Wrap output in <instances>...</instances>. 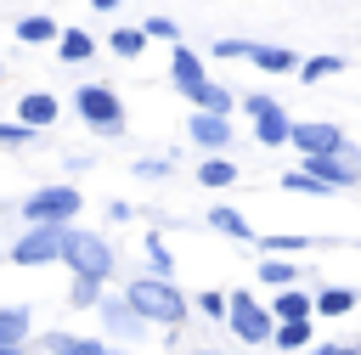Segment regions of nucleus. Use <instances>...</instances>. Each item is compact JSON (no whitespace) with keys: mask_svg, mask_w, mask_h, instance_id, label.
<instances>
[{"mask_svg":"<svg viewBox=\"0 0 361 355\" xmlns=\"http://www.w3.org/2000/svg\"><path fill=\"white\" fill-rule=\"evenodd\" d=\"M124 299H130V310H135L141 321H158V327H180V316H186V293H180L169 276H158V270L135 276V282L124 287Z\"/></svg>","mask_w":361,"mask_h":355,"instance_id":"obj_1","label":"nucleus"},{"mask_svg":"<svg viewBox=\"0 0 361 355\" xmlns=\"http://www.w3.org/2000/svg\"><path fill=\"white\" fill-rule=\"evenodd\" d=\"M73 113H79L96 135H118V130H124V101L113 96V85H79V90H73Z\"/></svg>","mask_w":361,"mask_h":355,"instance_id":"obj_2","label":"nucleus"},{"mask_svg":"<svg viewBox=\"0 0 361 355\" xmlns=\"http://www.w3.org/2000/svg\"><path fill=\"white\" fill-rule=\"evenodd\" d=\"M62 259H68L73 276H107L113 270V248L96 231H73V220L62 225Z\"/></svg>","mask_w":361,"mask_h":355,"instance_id":"obj_3","label":"nucleus"},{"mask_svg":"<svg viewBox=\"0 0 361 355\" xmlns=\"http://www.w3.org/2000/svg\"><path fill=\"white\" fill-rule=\"evenodd\" d=\"M79 192L73 186H39V192H28V203H23V220L28 225H68L73 214H79Z\"/></svg>","mask_w":361,"mask_h":355,"instance_id":"obj_4","label":"nucleus"},{"mask_svg":"<svg viewBox=\"0 0 361 355\" xmlns=\"http://www.w3.org/2000/svg\"><path fill=\"white\" fill-rule=\"evenodd\" d=\"M226 321H231V332L243 338V344H271V310L265 304H254L248 293H226Z\"/></svg>","mask_w":361,"mask_h":355,"instance_id":"obj_5","label":"nucleus"},{"mask_svg":"<svg viewBox=\"0 0 361 355\" xmlns=\"http://www.w3.org/2000/svg\"><path fill=\"white\" fill-rule=\"evenodd\" d=\"M243 113L254 118V141H259V147H288L293 118H288V113H282L271 96H259V90H254V96H243Z\"/></svg>","mask_w":361,"mask_h":355,"instance_id":"obj_6","label":"nucleus"},{"mask_svg":"<svg viewBox=\"0 0 361 355\" xmlns=\"http://www.w3.org/2000/svg\"><path fill=\"white\" fill-rule=\"evenodd\" d=\"M62 259V225H28L11 242V265H51Z\"/></svg>","mask_w":361,"mask_h":355,"instance_id":"obj_7","label":"nucleus"},{"mask_svg":"<svg viewBox=\"0 0 361 355\" xmlns=\"http://www.w3.org/2000/svg\"><path fill=\"white\" fill-rule=\"evenodd\" d=\"M288 147H299V152H333V147H344V130L327 124V118H316V124H293V130H288Z\"/></svg>","mask_w":361,"mask_h":355,"instance_id":"obj_8","label":"nucleus"},{"mask_svg":"<svg viewBox=\"0 0 361 355\" xmlns=\"http://www.w3.org/2000/svg\"><path fill=\"white\" fill-rule=\"evenodd\" d=\"M186 130H192V141H197V147H209V152L231 147V118H226V113H203V107H197V113L186 118Z\"/></svg>","mask_w":361,"mask_h":355,"instance_id":"obj_9","label":"nucleus"},{"mask_svg":"<svg viewBox=\"0 0 361 355\" xmlns=\"http://www.w3.org/2000/svg\"><path fill=\"white\" fill-rule=\"evenodd\" d=\"M96 310H102V321H107V332H118V338H141V316L130 310V299L118 293V299H96Z\"/></svg>","mask_w":361,"mask_h":355,"instance_id":"obj_10","label":"nucleus"},{"mask_svg":"<svg viewBox=\"0 0 361 355\" xmlns=\"http://www.w3.org/2000/svg\"><path fill=\"white\" fill-rule=\"evenodd\" d=\"M243 62H254V68H265V73H293V68H299V56H293L288 45H259V39L243 45Z\"/></svg>","mask_w":361,"mask_h":355,"instance_id":"obj_11","label":"nucleus"},{"mask_svg":"<svg viewBox=\"0 0 361 355\" xmlns=\"http://www.w3.org/2000/svg\"><path fill=\"white\" fill-rule=\"evenodd\" d=\"M56 113H62V101H56L51 90H28V96H17V118H23V124H34V130L56 124Z\"/></svg>","mask_w":361,"mask_h":355,"instance_id":"obj_12","label":"nucleus"},{"mask_svg":"<svg viewBox=\"0 0 361 355\" xmlns=\"http://www.w3.org/2000/svg\"><path fill=\"white\" fill-rule=\"evenodd\" d=\"M180 96H186L192 107H203V113H231V90H220L209 73H203V79H192V85H180Z\"/></svg>","mask_w":361,"mask_h":355,"instance_id":"obj_13","label":"nucleus"},{"mask_svg":"<svg viewBox=\"0 0 361 355\" xmlns=\"http://www.w3.org/2000/svg\"><path fill=\"white\" fill-rule=\"evenodd\" d=\"M51 45H56V56H62V62H90V56H96V39H90L85 28H56V39H51Z\"/></svg>","mask_w":361,"mask_h":355,"instance_id":"obj_14","label":"nucleus"},{"mask_svg":"<svg viewBox=\"0 0 361 355\" xmlns=\"http://www.w3.org/2000/svg\"><path fill=\"white\" fill-rule=\"evenodd\" d=\"M310 338H316V332H310V316H299V321H276V327H271V344L288 349V355H299Z\"/></svg>","mask_w":361,"mask_h":355,"instance_id":"obj_15","label":"nucleus"},{"mask_svg":"<svg viewBox=\"0 0 361 355\" xmlns=\"http://www.w3.org/2000/svg\"><path fill=\"white\" fill-rule=\"evenodd\" d=\"M169 79H175V90L192 85V79H203V56H197L192 45H175V56H169Z\"/></svg>","mask_w":361,"mask_h":355,"instance_id":"obj_16","label":"nucleus"},{"mask_svg":"<svg viewBox=\"0 0 361 355\" xmlns=\"http://www.w3.org/2000/svg\"><path fill=\"white\" fill-rule=\"evenodd\" d=\"M310 310L316 316H350L355 310V293L350 287H322V293H310Z\"/></svg>","mask_w":361,"mask_h":355,"instance_id":"obj_17","label":"nucleus"},{"mask_svg":"<svg viewBox=\"0 0 361 355\" xmlns=\"http://www.w3.org/2000/svg\"><path fill=\"white\" fill-rule=\"evenodd\" d=\"M299 316H316V310H310V293H293V282H288V293L271 299V321H299Z\"/></svg>","mask_w":361,"mask_h":355,"instance_id":"obj_18","label":"nucleus"},{"mask_svg":"<svg viewBox=\"0 0 361 355\" xmlns=\"http://www.w3.org/2000/svg\"><path fill=\"white\" fill-rule=\"evenodd\" d=\"M56 28H62L56 17H23V23H17V39H23V45H51Z\"/></svg>","mask_w":361,"mask_h":355,"instance_id":"obj_19","label":"nucleus"},{"mask_svg":"<svg viewBox=\"0 0 361 355\" xmlns=\"http://www.w3.org/2000/svg\"><path fill=\"white\" fill-rule=\"evenodd\" d=\"M344 68V56H305L293 73H299V85H322V79H333Z\"/></svg>","mask_w":361,"mask_h":355,"instance_id":"obj_20","label":"nucleus"},{"mask_svg":"<svg viewBox=\"0 0 361 355\" xmlns=\"http://www.w3.org/2000/svg\"><path fill=\"white\" fill-rule=\"evenodd\" d=\"M209 225L226 231V237H237V242H254V225H248L237 208H209Z\"/></svg>","mask_w":361,"mask_h":355,"instance_id":"obj_21","label":"nucleus"},{"mask_svg":"<svg viewBox=\"0 0 361 355\" xmlns=\"http://www.w3.org/2000/svg\"><path fill=\"white\" fill-rule=\"evenodd\" d=\"M197 180L203 186H237V163L231 158H203L197 163Z\"/></svg>","mask_w":361,"mask_h":355,"instance_id":"obj_22","label":"nucleus"},{"mask_svg":"<svg viewBox=\"0 0 361 355\" xmlns=\"http://www.w3.org/2000/svg\"><path fill=\"white\" fill-rule=\"evenodd\" d=\"M259 282H265V287H288V282H299V265L282 259V254H271V259L259 265Z\"/></svg>","mask_w":361,"mask_h":355,"instance_id":"obj_23","label":"nucleus"},{"mask_svg":"<svg viewBox=\"0 0 361 355\" xmlns=\"http://www.w3.org/2000/svg\"><path fill=\"white\" fill-rule=\"evenodd\" d=\"M282 192H310V197H333V186H327V180H316L310 169H288V175H282Z\"/></svg>","mask_w":361,"mask_h":355,"instance_id":"obj_24","label":"nucleus"},{"mask_svg":"<svg viewBox=\"0 0 361 355\" xmlns=\"http://www.w3.org/2000/svg\"><path fill=\"white\" fill-rule=\"evenodd\" d=\"M107 45H113V56H141L147 34H141V28H113V34H107Z\"/></svg>","mask_w":361,"mask_h":355,"instance_id":"obj_25","label":"nucleus"},{"mask_svg":"<svg viewBox=\"0 0 361 355\" xmlns=\"http://www.w3.org/2000/svg\"><path fill=\"white\" fill-rule=\"evenodd\" d=\"M28 338V310H0V344H23Z\"/></svg>","mask_w":361,"mask_h":355,"instance_id":"obj_26","label":"nucleus"},{"mask_svg":"<svg viewBox=\"0 0 361 355\" xmlns=\"http://www.w3.org/2000/svg\"><path fill=\"white\" fill-rule=\"evenodd\" d=\"M141 248H147V265H152V270H158V276H169V270H175V254H169V248H164V237H158V231H152V237H147V242H141Z\"/></svg>","mask_w":361,"mask_h":355,"instance_id":"obj_27","label":"nucleus"},{"mask_svg":"<svg viewBox=\"0 0 361 355\" xmlns=\"http://www.w3.org/2000/svg\"><path fill=\"white\" fill-rule=\"evenodd\" d=\"M79 310H96V299H102V276H73V293H68Z\"/></svg>","mask_w":361,"mask_h":355,"instance_id":"obj_28","label":"nucleus"},{"mask_svg":"<svg viewBox=\"0 0 361 355\" xmlns=\"http://www.w3.org/2000/svg\"><path fill=\"white\" fill-rule=\"evenodd\" d=\"M51 355H107V344H96V338H56Z\"/></svg>","mask_w":361,"mask_h":355,"instance_id":"obj_29","label":"nucleus"},{"mask_svg":"<svg viewBox=\"0 0 361 355\" xmlns=\"http://www.w3.org/2000/svg\"><path fill=\"white\" fill-rule=\"evenodd\" d=\"M34 135H39V130H34V124H23V118H17V124H0V147H28Z\"/></svg>","mask_w":361,"mask_h":355,"instance_id":"obj_30","label":"nucleus"},{"mask_svg":"<svg viewBox=\"0 0 361 355\" xmlns=\"http://www.w3.org/2000/svg\"><path fill=\"white\" fill-rule=\"evenodd\" d=\"M141 34H147V39H180V23H169V17H147Z\"/></svg>","mask_w":361,"mask_h":355,"instance_id":"obj_31","label":"nucleus"},{"mask_svg":"<svg viewBox=\"0 0 361 355\" xmlns=\"http://www.w3.org/2000/svg\"><path fill=\"white\" fill-rule=\"evenodd\" d=\"M259 248H271V254H293V248H310V237H254Z\"/></svg>","mask_w":361,"mask_h":355,"instance_id":"obj_32","label":"nucleus"},{"mask_svg":"<svg viewBox=\"0 0 361 355\" xmlns=\"http://www.w3.org/2000/svg\"><path fill=\"white\" fill-rule=\"evenodd\" d=\"M135 175H141V180H158V175H169V158H141Z\"/></svg>","mask_w":361,"mask_h":355,"instance_id":"obj_33","label":"nucleus"},{"mask_svg":"<svg viewBox=\"0 0 361 355\" xmlns=\"http://www.w3.org/2000/svg\"><path fill=\"white\" fill-rule=\"evenodd\" d=\"M299 355H361V344H322V349H310V344H305Z\"/></svg>","mask_w":361,"mask_h":355,"instance_id":"obj_34","label":"nucleus"},{"mask_svg":"<svg viewBox=\"0 0 361 355\" xmlns=\"http://www.w3.org/2000/svg\"><path fill=\"white\" fill-rule=\"evenodd\" d=\"M197 304H203V316H226V293H203Z\"/></svg>","mask_w":361,"mask_h":355,"instance_id":"obj_35","label":"nucleus"},{"mask_svg":"<svg viewBox=\"0 0 361 355\" xmlns=\"http://www.w3.org/2000/svg\"><path fill=\"white\" fill-rule=\"evenodd\" d=\"M243 45H248V39H220V45H214V56H243Z\"/></svg>","mask_w":361,"mask_h":355,"instance_id":"obj_36","label":"nucleus"},{"mask_svg":"<svg viewBox=\"0 0 361 355\" xmlns=\"http://www.w3.org/2000/svg\"><path fill=\"white\" fill-rule=\"evenodd\" d=\"M90 6H96V11H118V0H90Z\"/></svg>","mask_w":361,"mask_h":355,"instance_id":"obj_37","label":"nucleus"},{"mask_svg":"<svg viewBox=\"0 0 361 355\" xmlns=\"http://www.w3.org/2000/svg\"><path fill=\"white\" fill-rule=\"evenodd\" d=\"M0 355H23V344H0Z\"/></svg>","mask_w":361,"mask_h":355,"instance_id":"obj_38","label":"nucleus"},{"mask_svg":"<svg viewBox=\"0 0 361 355\" xmlns=\"http://www.w3.org/2000/svg\"><path fill=\"white\" fill-rule=\"evenodd\" d=\"M192 355H220V349H192Z\"/></svg>","mask_w":361,"mask_h":355,"instance_id":"obj_39","label":"nucleus"},{"mask_svg":"<svg viewBox=\"0 0 361 355\" xmlns=\"http://www.w3.org/2000/svg\"><path fill=\"white\" fill-rule=\"evenodd\" d=\"M107 355H124V349H107Z\"/></svg>","mask_w":361,"mask_h":355,"instance_id":"obj_40","label":"nucleus"},{"mask_svg":"<svg viewBox=\"0 0 361 355\" xmlns=\"http://www.w3.org/2000/svg\"><path fill=\"white\" fill-rule=\"evenodd\" d=\"M0 73H6V68H0Z\"/></svg>","mask_w":361,"mask_h":355,"instance_id":"obj_41","label":"nucleus"}]
</instances>
